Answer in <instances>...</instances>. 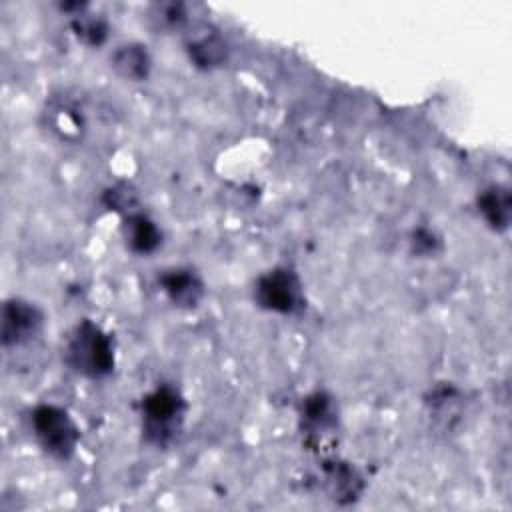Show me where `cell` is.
I'll return each mask as SVG.
<instances>
[{
  "instance_id": "6",
  "label": "cell",
  "mask_w": 512,
  "mask_h": 512,
  "mask_svg": "<svg viewBox=\"0 0 512 512\" xmlns=\"http://www.w3.org/2000/svg\"><path fill=\"white\" fill-rule=\"evenodd\" d=\"M186 52L194 66L214 70L226 62L228 46L214 26L198 22L186 32Z\"/></svg>"
},
{
  "instance_id": "10",
  "label": "cell",
  "mask_w": 512,
  "mask_h": 512,
  "mask_svg": "<svg viewBox=\"0 0 512 512\" xmlns=\"http://www.w3.org/2000/svg\"><path fill=\"white\" fill-rule=\"evenodd\" d=\"M110 64L116 70L118 76H122L128 82H142L148 78L150 68H152V58L146 50V46L138 42L122 44L118 46L112 56Z\"/></svg>"
},
{
  "instance_id": "2",
  "label": "cell",
  "mask_w": 512,
  "mask_h": 512,
  "mask_svg": "<svg viewBox=\"0 0 512 512\" xmlns=\"http://www.w3.org/2000/svg\"><path fill=\"white\" fill-rule=\"evenodd\" d=\"M186 400L182 392L170 384H158L140 400L142 434L156 448L170 446L182 432L186 418Z\"/></svg>"
},
{
  "instance_id": "7",
  "label": "cell",
  "mask_w": 512,
  "mask_h": 512,
  "mask_svg": "<svg viewBox=\"0 0 512 512\" xmlns=\"http://www.w3.org/2000/svg\"><path fill=\"white\" fill-rule=\"evenodd\" d=\"M158 286L178 308L198 306L206 292L200 274L190 266H172L162 270L158 276Z\"/></svg>"
},
{
  "instance_id": "13",
  "label": "cell",
  "mask_w": 512,
  "mask_h": 512,
  "mask_svg": "<svg viewBox=\"0 0 512 512\" xmlns=\"http://www.w3.org/2000/svg\"><path fill=\"white\" fill-rule=\"evenodd\" d=\"M70 28H72L74 36L90 48L104 44V40L108 36L106 20L102 16H94L86 10H82V6H78V12H74L70 16Z\"/></svg>"
},
{
  "instance_id": "16",
  "label": "cell",
  "mask_w": 512,
  "mask_h": 512,
  "mask_svg": "<svg viewBox=\"0 0 512 512\" xmlns=\"http://www.w3.org/2000/svg\"><path fill=\"white\" fill-rule=\"evenodd\" d=\"M412 244H414V250H418V252H434L438 240L434 238V234L430 230H418L412 236Z\"/></svg>"
},
{
  "instance_id": "4",
  "label": "cell",
  "mask_w": 512,
  "mask_h": 512,
  "mask_svg": "<svg viewBox=\"0 0 512 512\" xmlns=\"http://www.w3.org/2000/svg\"><path fill=\"white\" fill-rule=\"evenodd\" d=\"M254 300L260 308L278 314H292L302 306V284L294 270L276 266L256 278Z\"/></svg>"
},
{
  "instance_id": "3",
  "label": "cell",
  "mask_w": 512,
  "mask_h": 512,
  "mask_svg": "<svg viewBox=\"0 0 512 512\" xmlns=\"http://www.w3.org/2000/svg\"><path fill=\"white\" fill-rule=\"evenodd\" d=\"M30 430L38 446L54 460H70L80 442V426L58 404H38L30 410Z\"/></svg>"
},
{
  "instance_id": "12",
  "label": "cell",
  "mask_w": 512,
  "mask_h": 512,
  "mask_svg": "<svg viewBox=\"0 0 512 512\" xmlns=\"http://www.w3.org/2000/svg\"><path fill=\"white\" fill-rule=\"evenodd\" d=\"M46 114L50 118L52 130L60 138L74 142V140H78L82 136V132H84V116L72 104L56 102L52 108H48Z\"/></svg>"
},
{
  "instance_id": "9",
  "label": "cell",
  "mask_w": 512,
  "mask_h": 512,
  "mask_svg": "<svg viewBox=\"0 0 512 512\" xmlns=\"http://www.w3.org/2000/svg\"><path fill=\"white\" fill-rule=\"evenodd\" d=\"M302 426L310 440H318L320 436H326L336 426V408L332 402V396L326 392H314L306 396L302 402Z\"/></svg>"
},
{
  "instance_id": "11",
  "label": "cell",
  "mask_w": 512,
  "mask_h": 512,
  "mask_svg": "<svg viewBox=\"0 0 512 512\" xmlns=\"http://www.w3.org/2000/svg\"><path fill=\"white\" fill-rule=\"evenodd\" d=\"M478 212L482 214L484 222L492 230L496 232L506 230L512 216V200H510L508 188L500 184H492L484 188L478 194Z\"/></svg>"
},
{
  "instance_id": "15",
  "label": "cell",
  "mask_w": 512,
  "mask_h": 512,
  "mask_svg": "<svg viewBox=\"0 0 512 512\" xmlns=\"http://www.w3.org/2000/svg\"><path fill=\"white\" fill-rule=\"evenodd\" d=\"M104 202L110 210H122L126 214L130 212H136V196L134 192L124 186V184H118V186H112L108 192H104Z\"/></svg>"
},
{
  "instance_id": "14",
  "label": "cell",
  "mask_w": 512,
  "mask_h": 512,
  "mask_svg": "<svg viewBox=\"0 0 512 512\" xmlns=\"http://www.w3.org/2000/svg\"><path fill=\"white\" fill-rule=\"evenodd\" d=\"M152 20H156L160 28H180L186 22V8L184 4H176V2L156 4L152 12Z\"/></svg>"
},
{
  "instance_id": "8",
  "label": "cell",
  "mask_w": 512,
  "mask_h": 512,
  "mask_svg": "<svg viewBox=\"0 0 512 512\" xmlns=\"http://www.w3.org/2000/svg\"><path fill=\"white\" fill-rule=\"evenodd\" d=\"M122 238L130 252L138 256H148L154 254L162 244V230L148 214L136 210L124 216Z\"/></svg>"
},
{
  "instance_id": "1",
  "label": "cell",
  "mask_w": 512,
  "mask_h": 512,
  "mask_svg": "<svg viewBox=\"0 0 512 512\" xmlns=\"http://www.w3.org/2000/svg\"><path fill=\"white\" fill-rule=\"evenodd\" d=\"M64 362L84 378H106L116 366L114 340L100 324L80 320L66 338Z\"/></svg>"
},
{
  "instance_id": "5",
  "label": "cell",
  "mask_w": 512,
  "mask_h": 512,
  "mask_svg": "<svg viewBox=\"0 0 512 512\" xmlns=\"http://www.w3.org/2000/svg\"><path fill=\"white\" fill-rule=\"evenodd\" d=\"M44 328V312L30 300L8 298L2 306V344L18 348L30 344Z\"/></svg>"
}]
</instances>
